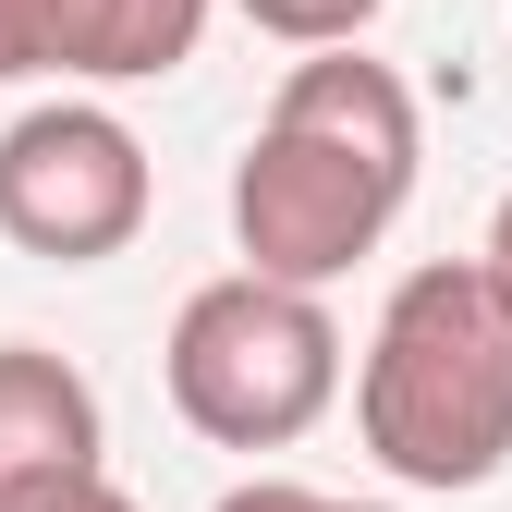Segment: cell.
<instances>
[{
	"label": "cell",
	"mask_w": 512,
	"mask_h": 512,
	"mask_svg": "<svg viewBox=\"0 0 512 512\" xmlns=\"http://www.w3.org/2000/svg\"><path fill=\"white\" fill-rule=\"evenodd\" d=\"M415 98L391 61L342 49H305L256 147L232 159V232H244V269H281V281H342L354 256H378V232L403 220L415 196Z\"/></svg>",
	"instance_id": "6da1fadb"
},
{
	"label": "cell",
	"mask_w": 512,
	"mask_h": 512,
	"mask_svg": "<svg viewBox=\"0 0 512 512\" xmlns=\"http://www.w3.org/2000/svg\"><path fill=\"white\" fill-rule=\"evenodd\" d=\"M354 427L403 488H488L512 464V293L488 256H427L391 281L354 366Z\"/></svg>",
	"instance_id": "7a4b0ae2"
},
{
	"label": "cell",
	"mask_w": 512,
	"mask_h": 512,
	"mask_svg": "<svg viewBox=\"0 0 512 512\" xmlns=\"http://www.w3.org/2000/svg\"><path fill=\"white\" fill-rule=\"evenodd\" d=\"M159 366H171L183 427L220 439V452H293L342 403V330L317 305V281H281V269L196 281Z\"/></svg>",
	"instance_id": "3957f363"
},
{
	"label": "cell",
	"mask_w": 512,
	"mask_h": 512,
	"mask_svg": "<svg viewBox=\"0 0 512 512\" xmlns=\"http://www.w3.org/2000/svg\"><path fill=\"white\" fill-rule=\"evenodd\" d=\"M147 147L135 122L98 98H37L0 135V244L49 256V269H98L147 232Z\"/></svg>",
	"instance_id": "277c9868"
},
{
	"label": "cell",
	"mask_w": 512,
	"mask_h": 512,
	"mask_svg": "<svg viewBox=\"0 0 512 512\" xmlns=\"http://www.w3.org/2000/svg\"><path fill=\"white\" fill-rule=\"evenodd\" d=\"M110 488V415L86 366L49 342H0V512H74Z\"/></svg>",
	"instance_id": "5b68a950"
},
{
	"label": "cell",
	"mask_w": 512,
	"mask_h": 512,
	"mask_svg": "<svg viewBox=\"0 0 512 512\" xmlns=\"http://www.w3.org/2000/svg\"><path fill=\"white\" fill-rule=\"evenodd\" d=\"M208 37V0H0V86L74 74V86H147L183 74Z\"/></svg>",
	"instance_id": "8992f818"
},
{
	"label": "cell",
	"mask_w": 512,
	"mask_h": 512,
	"mask_svg": "<svg viewBox=\"0 0 512 512\" xmlns=\"http://www.w3.org/2000/svg\"><path fill=\"white\" fill-rule=\"evenodd\" d=\"M232 13L256 37H281V49H342V37L378 25V0H232Z\"/></svg>",
	"instance_id": "52a82bcc"
},
{
	"label": "cell",
	"mask_w": 512,
	"mask_h": 512,
	"mask_svg": "<svg viewBox=\"0 0 512 512\" xmlns=\"http://www.w3.org/2000/svg\"><path fill=\"white\" fill-rule=\"evenodd\" d=\"M208 512H342V500H317V488H293V476H256V488H220Z\"/></svg>",
	"instance_id": "ba28073f"
},
{
	"label": "cell",
	"mask_w": 512,
	"mask_h": 512,
	"mask_svg": "<svg viewBox=\"0 0 512 512\" xmlns=\"http://www.w3.org/2000/svg\"><path fill=\"white\" fill-rule=\"evenodd\" d=\"M476 256H488V281L512 293V196H500V220H488V244H476Z\"/></svg>",
	"instance_id": "9c48e42d"
},
{
	"label": "cell",
	"mask_w": 512,
	"mask_h": 512,
	"mask_svg": "<svg viewBox=\"0 0 512 512\" xmlns=\"http://www.w3.org/2000/svg\"><path fill=\"white\" fill-rule=\"evenodd\" d=\"M74 512H135V500H122V488H98V500H74Z\"/></svg>",
	"instance_id": "30bf717a"
},
{
	"label": "cell",
	"mask_w": 512,
	"mask_h": 512,
	"mask_svg": "<svg viewBox=\"0 0 512 512\" xmlns=\"http://www.w3.org/2000/svg\"><path fill=\"white\" fill-rule=\"evenodd\" d=\"M342 512H366V500H342Z\"/></svg>",
	"instance_id": "8fae6325"
}]
</instances>
